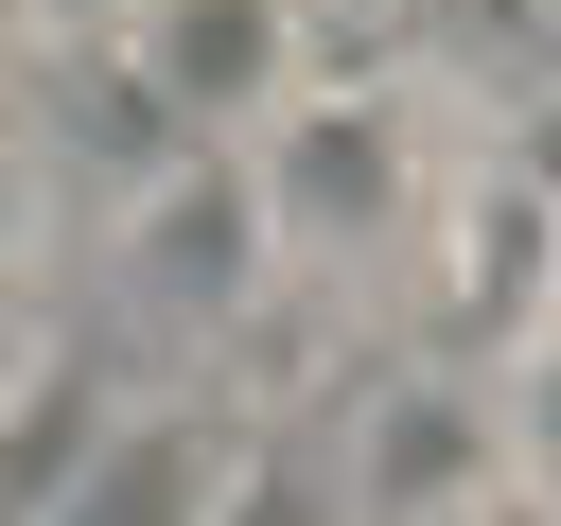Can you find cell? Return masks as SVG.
<instances>
[{"label":"cell","instance_id":"obj_1","mask_svg":"<svg viewBox=\"0 0 561 526\" xmlns=\"http://www.w3.org/2000/svg\"><path fill=\"white\" fill-rule=\"evenodd\" d=\"M245 175H263V210H280V263H298V245H316V263H386V245H421L456 140H421L403 88H280V105L245 123Z\"/></svg>","mask_w":561,"mask_h":526},{"label":"cell","instance_id":"obj_2","mask_svg":"<svg viewBox=\"0 0 561 526\" xmlns=\"http://www.w3.org/2000/svg\"><path fill=\"white\" fill-rule=\"evenodd\" d=\"M105 281H123V316H140L158 351H210V333H245V316H263V281H280V210H263L245 140H193V158H158V175L123 193V245H105Z\"/></svg>","mask_w":561,"mask_h":526},{"label":"cell","instance_id":"obj_3","mask_svg":"<svg viewBox=\"0 0 561 526\" xmlns=\"http://www.w3.org/2000/svg\"><path fill=\"white\" fill-rule=\"evenodd\" d=\"M526 456H508V368L473 351H403L351 386L333 421V508H508Z\"/></svg>","mask_w":561,"mask_h":526},{"label":"cell","instance_id":"obj_4","mask_svg":"<svg viewBox=\"0 0 561 526\" xmlns=\"http://www.w3.org/2000/svg\"><path fill=\"white\" fill-rule=\"evenodd\" d=\"M421 333L438 351H473V368H508L526 333H543V281H561V193L543 175H508L491 140L438 175V210H421Z\"/></svg>","mask_w":561,"mask_h":526},{"label":"cell","instance_id":"obj_5","mask_svg":"<svg viewBox=\"0 0 561 526\" xmlns=\"http://www.w3.org/2000/svg\"><path fill=\"white\" fill-rule=\"evenodd\" d=\"M298 18H316V0H140L123 53H140V88H158L193 140H245V123L298 88Z\"/></svg>","mask_w":561,"mask_h":526},{"label":"cell","instance_id":"obj_6","mask_svg":"<svg viewBox=\"0 0 561 526\" xmlns=\"http://www.w3.org/2000/svg\"><path fill=\"white\" fill-rule=\"evenodd\" d=\"M386 53H403L438 105H473V123H491L508 88H543V70H561V18H543V0H386Z\"/></svg>","mask_w":561,"mask_h":526},{"label":"cell","instance_id":"obj_7","mask_svg":"<svg viewBox=\"0 0 561 526\" xmlns=\"http://www.w3.org/2000/svg\"><path fill=\"white\" fill-rule=\"evenodd\" d=\"M228 491H245L228 421H193V403H123L105 456H88V508H228Z\"/></svg>","mask_w":561,"mask_h":526},{"label":"cell","instance_id":"obj_8","mask_svg":"<svg viewBox=\"0 0 561 526\" xmlns=\"http://www.w3.org/2000/svg\"><path fill=\"white\" fill-rule=\"evenodd\" d=\"M105 368H53V386H0V508H88V456H105Z\"/></svg>","mask_w":561,"mask_h":526},{"label":"cell","instance_id":"obj_9","mask_svg":"<svg viewBox=\"0 0 561 526\" xmlns=\"http://www.w3.org/2000/svg\"><path fill=\"white\" fill-rule=\"evenodd\" d=\"M508 456H526V508H561V333L508 351Z\"/></svg>","mask_w":561,"mask_h":526},{"label":"cell","instance_id":"obj_10","mask_svg":"<svg viewBox=\"0 0 561 526\" xmlns=\"http://www.w3.org/2000/svg\"><path fill=\"white\" fill-rule=\"evenodd\" d=\"M18 245H35V175L0 158V281H18Z\"/></svg>","mask_w":561,"mask_h":526},{"label":"cell","instance_id":"obj_11","mask_svg":"<svg viewBox=\"0 0 561 526\" xmlns=\"http://www.w3.org/2000/svg\"><path fill=\"white\" fill-rule=\"evenodd\" d=\"M140 0H35V35H123Z\"/></svg>","mask_w":561,"mask_h":526},{"label":"cell","instance_id":"obj_12","mask_svg":"<svg viewBox=\"0 0 561 526\" xmlns=\"http://www.w3.org/2000/svg\"><path fill=\"white\" fill-rule=\"evenodd\" d=\"M18 35H35V0H0V53H18Z\"/></svg>","mask_w":561,"mask_h":526},{"label":"cell","instance_id":"obj_13","mask_svg":"<svg viewBox=\"0 0 561 526\" xmlns=\"http://www.w3.org/2000/svg\"><path fill=\"white\" fill-rule=\"evenodd\" d=\"M543 333H561V281H543Z\"/></svg>","mask_w":561,"mask_h":526},{"label":"cell","instance_id":"obj_14","mask_svg":"<svg viewBox=\"0 0 561 526\" xmlns=\"http://www.w3.org/2000/svg\"><path fill=\"white\" fill-rule=\"evenodd\" d=\"M333 18H386V0H333Z\"/></svg>","mask_w":561,"mask_h":526},{"label":"cell","instance_id":"obj_15","mask_svg":"<svg viewBox=\"0 0 561 526\" xmlns=\"http://www.w3.org/2000/svg\"><path fill=\"white\" fill-rule=\"evenodd\" d=\"M543 18H561V0H543Z\"/></svg>","mask_w":561,"mask_h":526}]
</instances>
